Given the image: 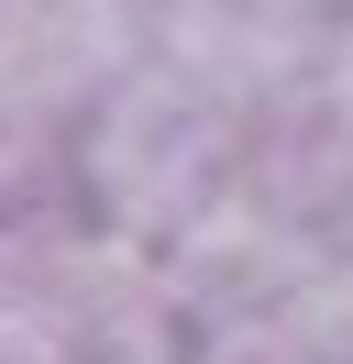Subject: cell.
I'll return each mask as SVG.
<instances>
[{"label":"cell","mask_w":353,"mask_h":364,"mask_svg":"<svg viewBox=\"0 0 353 364\" xmlns=\"http://www.w3.org/2000/svg\"><path fill=\"white\" fill-rule=\"evenodd\" d=\"M232 166H243V100H221L166 55H132L66 133V199L122 243L166 254L199 210L232 199Z\"/></svg>","instance_id":"obj_1"},{"label":"cell","mask_w":353,"mask_h":364,"mask_svg":"<svg viewBox=\"0 0 353 364\" xmlns=\"http://www.w3.org/2000/svg\"><path fill=\"white\" fill-rule=\"evenodd\" d=\"M298 89H309V100H320V111H331V122H342V133H353V0H342V11H331V23H320V45H309V67H298Z\"/></svg>","instance_id":"obj_2"}]
</instances>
